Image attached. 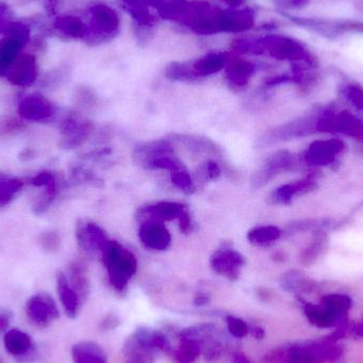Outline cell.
Here are the masks:
<instances>
[{
    "instance_id": "obj_33",
    "label": "cell",
    "mask_w": 363,
    "mask_h": 363,
    "mask_svg": "<svg viewBox=\"0 0 363 363\" xmlns=\"http://www.w3.org/2000/svg\"><path fill=\"white\" fill-rule=\"evenodd\" d=\"M343 99L357 110L363 111V89L355 84H345L341 87Z\"/></svg>"
},
{
    "instance_id": "obj_11",
    "label": "cell",
    "mask_w": 363,
    "mask_h": 363,
    "mask_svg": "<svg viewBox=\"0 0 363 363\" xmlns=\"http://www.w3.org/2000/svg\"><path fill=\"white\" fill-rule=\"evenodd\" d=\"M27 183L31 184L34 187L44 188L42 196H38L32 205L36 215H43L48 211L59 194L61 186L59 177L52 172H40L32 178L28 179Z\"/></svg>"
},
{
    "instance_id": "obj_36",
    "label": "cell",
    "mask_w": 363,
    "mask_h": 363,
    "mask_svg": "<svg viewBox=\"0 0 363 363\" xmlns=\"http://www.w3.org/2000/svg\"><path fill=\"white\" fill-rule=\"evenodd\" d=\"M74 99H76L77 106L81 108H89L95 104L96 96L89 87L81 86L77 89Z\"/></svg>"
},
{
    "instance_id": "obj_4",
    "label": "cell",
    "mask_w": 363,
    "mask_h": 363,
    "mask_svg": "<svg viewBox=\"0 0 363 363\" xmlns=\"http://www.w3.org/2000/svg\"><path fill=\"white\" fill-rule=\"evenodd\" d=\"M94 131L91 121L85 119L78 112H70L60 123L61 146L65 149H74L82 146Z\"/></svg>"
},
{
    "instance_id": "obj_14",
    "label": "cell",
    "mask_w": 363,
    "mask_h": 363,
    "mask_svg": "<svg viewBox=\"0 0 363 363\" xmlns=\"http://www.w3.org/2000/svg\"><path fill=\"white\" fill-rule=\"evenodd\" d=\"M317 188L318 183L315 179L313 177H308V178L301 179V180L285 184V185L277 188L270 194L269 200L273 204L288 205L294 201L296 196L311 194V192L315 191Z\"/></svg>"
},
{
    "instance_id": "obj_28",
    "label": "cell",
    "mask_w": 363,
    "mask_h": 363,
    "mask_svg": "<svg viewBox=\"0 0 363 363\" xmlns=\"http://www.w3.org/2000/svg\"><path fill=\"white\" fill-rule=\"evenodd\" d=\"M177 142L181 143L184 147L196 153V155H218L219 148H217L215 144L209 140H202V138H194V136L174 135Z\"/></svg>"
},
{
    "instance_id": "obj_16",
    "label": "cell",
    "mask_w": 363,
    "mask_h": 363,
    "mask_svg": "<svg viewBox=\"0 0 363 363\" xmlns=\"http://www.w3.org/2000/svg\"><path fill=\"white\" fill-rule=\"evenodd\" d=\"M254 23L255 15L251 9H228L222 15V33H241L251 29Z\"/></svg>"
},
{
    "instance_id": "obj_37",
    "label": "cell",
    "mask_w": 363,
    "mask_h": 363,
    "mask_svg": "<svg viewBox=\"0 0 363 363\" xmlns=\"http://www.w3.org/2000/svg\"><path fill=\"white\" fill-rule=\"evenodd\" d=\"M13 21V12L6 0H0V33L4 34L9 23Z\"/></svg>"
},
{
    "instance_id": "obj_7",
    "label": "cell",
    "mask_w": 363,
    "mask_h": 363,
    "mask_svg": "<svg viewBox=\"0 0 363 363\" xmlns=\"http://www.w3.org/2000/svg\"><path fill=\"white\" fill-rule=\"evenodd\" d=\"M345 148V143L338 138L317 140L305 151L301 161L304 165L313 168L332 165Z\"/></svg>"
},
{
    "instance_id": "obj_26",
    "label": "cell",
    "mask_w": 363,
    "mask_h": 363,
    "mask_svg": "<svg viewBox=\"0 0 363 363\" xmlns=\"http://www.w3.org/2000/svg\"><path fill=\"white\" fill-rule=\"evenodd\" d=\"M27 182L10 177L0 170V207L6 206L15 200Z\"/></svg>"
},
{
    "instance_id": "obj_1",
    "label": "cell",
    "mask_w": 363,
    "mask_h": 363,
    "mask_svg": "<svg viewBox=\"0 0 363 363\" xmlns=\"http://www.w3.org/2000/svg\"><path fill=\"white\" fill-rule=\"evenodd\" d=\"M323 108H315L308 114L303 115L285 125H279L264 133L258 140L259 146H270L277 143L287 142L294 138H305L319 132L320 118Z\"/></svg>"
},
{
    "instance_id": "obj_38",
    "label": "cell",
    "mask_w": 363,
    "mask_h": 363,
    "mask_svg": "<svg viewBox=\"0 0 363 363\" xmlns=\"http://www.w3.org/2000/svg\"><path fill=\"white\" fill-rule=\"evenodd\" d=\"M72 176L76 179L77 181L85 182V183H91L94 184V185L97 186L98 183H99V179L95 176V174H91L89 170L83 169V168H76V169L72 172Z\"/></svg>"
},
{
    "instance_id": "obj_19",
    "label": "cell",
    "mask_w": 363,
    "mask_h": 363,
    "mask_svg": "<svg viewBox=\"0 0 363 363\" xmlns=\"http://www.w3.org/2000/svg\"><path fill=\"white\" fill-rule=\"evenodd\" d=\"M174 155V147L172 140H159L140 145L134 151V161L138 165L147 166L164 155Z\"/></svg>"
},
{
    "instance_id": "obj_13",
    "label": "cell",
    "mask_w": 363,
    "mask_h": 363,
    "mask_svg": "<svg viewBox=\"0 0 363 363\" xmlns=\"http://www.w3.org/2000/svg\"><path fill=\"white\" fill-rule=\"evenodd\" d=\"M138 235L145 247L155 251H165L172 243V235L163 222H142Z\"/></svg>"
},
{
    "instance_id": "obj_46",
    "label": "cell",
    "mask_w": 363,
    "mask_h": 363,
    "mask_svg": "<svg viewBox=\"0 0 363 363\" xmlns=\"http://www.w3.org/2000/svg\"><path fill=\"white\" fill-rule=\"evenodd\" d=\"M356 211H363V201L362 203H360L359 205H358L357 207L355 208Z\"/></svg>"
},
{
    "instance_id": "obj_5",
    "label": "cell",
    "mask_w": 363,
    "mask_h": 363,
    "mask_svg": "<svg viewBox=\"0 0 363 363\" xmlns=\"http://www.w3.org/2000/svg\"><path fill=\"white\" fill-rule=\"evenodd\" d=\"M18 116L30 123H48L57 115V106L40 93L28 94L19 99Z\"/></svg>"
},
{
    "instance_id": "obj_2",
    "label": "cell",
    "mask_w": 363,
    "mask_h": 363,
    "mask_svg": "<svg viewBox=\"0 0 363 363\" xmlns=\"http://www.w3.org/2000/svg\"><path fill=\"white\" fill-rule=\"evenodd\" d=\"M91 29H89L86 40L97 44L108 42L114 38L121 31V16L116 10L106 4H96L89 8Z\"/></svg>"
},
{
    "instance_id": "obj_42",
    "label": "cell",
    "mask_w": 363,
    "mask_h": 363,
    "mask_svg": "<svg viewBox=\"0 0 363 363\" xmlns=\"http://www.w3.org/2000/svg\"><path fill=\"white\" fill-rule=\"evenodd\" d=\"M11 318H12V315H11L9 311L0 309V334L8 330L9 325H10Z\"/></svg>"
},
{
    "instance_id": "obj_39",
    "label": "cell",
    "mask_w": 363,
    "mask_h": 363,
    "mask_svg": "<svg viewBox=\"0 0 363 363\" xmlns=\"http://www.w3.org/2000/svg\"><path fill=\"white\" fill-rule=\"evenodd\" d=\"M203 174L208 180H216L221 174V169H220V166L216 162L209 161L203 167Z\"/></svg>"
},
{
    "instance_id": "obj_40",
    "label": "cell",
    "mask_w": 363,
    "mask_h": 363,
    "mask_svg": "<svg viewBox=\"0 0 363 363\" xmlns=\"http://www.w3.org/2000/svg\"><path fill=\"white\" fill-rule=\"evenodd\" d=\"M63 78L64 72H62V70L49 72V74H46V77H45L44 81H43V85L46 87L53 86V85H57V83L61 82Z\"/></svg>"
},
{
    "instance_id": "obj_8",
    "label": "cell",
    "mask_w": 363,
    "mask_h": 363,
    "mask_svg": "<svg viewBox=\"0 0 363 363\" xmlns=\"http://www.w3.org/2000/svg\"><path fill=\"white\" fill-rule=\"evenodd\" d=\"M294 155L286 150L273 153L262 168L252 178V187L260 188L285 172L296 167Z\"/></svg>"
},
{
    "instance_id": "obj_25",
    "label": "cell",
    "mask_w": 363,
    "mask_h": 363,
    "mask_svg": "<svg viewBox=\"0 0 363 363\" xmlns=\"http://www.w3.org/2000/svg\"><path fill=\"white\" fill-rule=\"evenodd\" d=\"M337 225H338L337 222L334 219H330V218L300 220V221H294L290 223L286 228L284 234L296 235L298 233L309 232V230H313V233L325 232V230L335 228Z\"/></svg>"
},
{
    "instance_id": "obj_45",
    "label": "cell",
    "mask_w": 363,
    "mask_h": 363,
    "mask_svg": "<svg viewBox=\"0 0 363 363\" xmlns=\"http://www.w3.org/2000/svg\"><path fill=\"white\" fill-rule=\"evenodd\" d=\"M23 155H25L23 160L31 159V157H33V151L27 149V150L23 151Z\"/></svg>"
},
{
    "instance_id": "obj_21",
    "label": "cell",
    "mask_w": 363,
    "mask_h": 363,
    "mask_svg": "<svg viewBox=\"0 0 363 363\" xmlns=\"http://www.w3.org/2000/svg\"><path fill=\"white\" fill-rule=\"evenodd\" d=\"M26 45L27 43L21 38L4 34V38L0 40V77L6 76Z\"/></svg>"
},
{
    "instance_id": "obj_3",
    "label": "cell",
    "mask_w": 363,
    "mask_h": 363,
    "mask_svg": "<svg viewBox=\"0 0 363 363\" xmlns=\"http://www.w3.org/2000/svg\"><path fill=\"white\" fill-rule=\"evenodd\" d=\"M101 254L115 283L123 284L138 268L134 254L117 241H108Z\"/></svg>"
},
{
    "instance_id": "obj_9",
    "label": "cell",
    "mask_w": 363,
    "mask_h": 363,
    "mask_svg": "<svg viewBox=\"0 0 363 363\" xmlns=\"http://www.w3.org/2000/svg\"><path fill=\"white\" fill-rule=\"evenodd\" d=\"M4 345L6 353L18 362L29 363L38 357V349L29 334L18 328H12L6 332Z\"/></svg>"
},
{
    "instance_id": "obj_12",
    "label": "cell",
    "mask_w": 363,
    "mask_h": 363,
    "mask_svg": "<svg viewBox=\"0 0 363 363\" xmlns=\"http://www.w3.org/2000/svg\"><path fill=\"white\" fill-rule=\"evenodd\" d=\"M6 77V80L14 86H31L38 78V65L35 55L32 53L19 55Z\"/></svg>"
},
{
    "instance_id": "obj_17",
    "label": "cell",
    "mask_w": 363,
    "mask_h": 363,
    "mask_svg": "<svg viewBox=\"0 0 363 363\" xmlns=\"http://www.w3.org/2000/svg\"><path fill=\"white\" fill-rule=\"evenodd\" d=\"M228 61L230 57L228 53L223 51H213L190 62V66L196 79H201L221 72L226 67Z\"/></svg>"
},
{
    "instance_id": "obj_24",
    "label": "cell",
    "mask_w": 363,
    "mask_h": 363,
    "mask_svg": "<svg viewBox=\"0 0 363 363\" xmlns=\"http://www.w3.org/2000/svg\"><path fill=\"white\" fill-rule=\"evenodd\" d=\"M57 289L60 300H61L66 313L70 315V317L76 315L79 306L78 294L72 289L69 281H68L67 277L64 273L60 272L57 274Z\"/></svg>"
},
{
    "instance_id": "obj_44",
    "label": "cell",
    "mask_w": 363,
    "mask_h": 363,
    "mask_svg": "<svg viewBox=\"0 0 363 363\" xmlns=\"http://www.w3.org/2000/svg\"><path fill=\"white\" fill-rule=\"evenodd\" d=\"M287 4H291V6H301L305 0H285Z\"/></svg>"
},
{
    "instance_id": "obj_10",
    "label": "cell",
    "mask_w": 363,
    "mask_h": 363,
    "mask_svg": "<svg viewBox=\"0 0 363 363\" xmlns=\"http://www.w3.org/2000/svg\"><path fill=\"white\" fill-rule=\"evenodd\" d=\"M76 238L79 249L86 254L101 253L108 245V235L95 222L80 219L77 223Z\"/></svg>"
},
{
    "instance_id": "obj_6",
    "label": "cell",
    "mask_w": 363,
    "mask_h": 363,
    "mask_svg": "<svg viewBox=\"0 0 363 363\" xmlns=\"http://www.w3.org/2000/svg\"><path fill=\"white\" fill-rule=\"evenodd\" d=\"M25 311L30 323L40 330L48 328L59 318L57 304L46 292L32 296L26 303Z\"/></svg>"
},
{
    "instance_id": "obj_43",
    "label": "cell",
    "mask_w": 363,
    "mask_h": 363,
    "mask_svg": "<svg viewBox=\"0 0 363 363\" xmlns=\"http://www.w3.org/2000/svg\"><path fill=\"white\" fill-rule=\"evenodd\" d=\"M228 6H230V8H239L245 0H223Z\"/></svg>"
},
{
    "instance_id": "obj_20",
    "label": "cell",
    "mask_w": 363,
    "mask_h": 363,
    "mask_svg": "<svg viewBox=\"0 0 363 363\" xmlns=\"http://www.w3.org/2000/svg\"><path fill=\"white\" fill-rule=\"evenodd\" d=\"M128 12L138 21V25L149 27L157 21V16L151 13V9H155L160 16V11L164 0H121Z\"/></svg>"
},
{
    "instance_id": "obj_18",
    "label": "cell",
    "mask_w": 363,
    "mask_h": 363,
    "mask_svg": "<svg viewBox=\"0 0 363 363\" xmlns=\"http://www.w3.org/2000/svg\"><path fill=\"white\" fill-rule=\"evenodd\" d=\"M211 264L216 272L235 277L245 264V258L232 247H224L213 253Z\"/></svg>"
},
{
    "instance_id": "obj_23",
    "label": "cell",
    "mask_w": 363,
    "mask_h": 363,
    "mask_svg": "<svg viewBox=\"0 0 363 363\" xmlns=\"http://www.w3.org/2000/svg\"><path fill=\"white\" fill-rule=\"evenodd\" d=\"M55 29L63 35L76 40H86L89 27L80 17L74 15H63L55 21Z\"/></svg>"
},
{
    "instance_id": "obj_22",
    "label": "cell",
    "mask_w": 363,
    "mask_h": 363,
    "mask_svg": "<svg viewBox=\"0 0 363 363\" xmlns=\"http://www.w3.org/2000/svg\"><path fill=\"white\" fill-rule=\"evenodd\" d=\"M226 78L232 86L243 89L249 84L250 80L256 72L255 65L245 59H233L228 61L225 67Z\"/></svg>"
},
{
    "instance_id": "obj_31",
    "label": "cell",
    "mask_w": 363,
    "mask_h": 363,
    "mask_svg": "<svg viewBox=\"0 0 363 363\" xmlns=\"http://www.w3.org/2000/svg\"><path fill=\"white\" fill-rule=\"evenodd\" d=\"M69 281L70 286L72 289L76 291L77 294H86L89 283H87L86 275H85V270L82 264L79 262H72L69 266Z\"/></svg>"
},
{
    "instance_id": "obj_41",
    "label": "cell",
    "mask_w": 363,
    "mask_h": 363,
    "mask_svg": "<svg viewBox=\"0 0 363 363\" xmlns=\"http://www.w3.org/2000/svg\"><path fill=\"white\" fill-rule=\"evenodd\" d=\"M179 221H180L181 232H183L184 234H188L191 230V221H190V216L187 211L182 213L181 217L179 218Z\"/></svg>"
},
{
    "instance_id": "obj_34",
    "label": "cell",
    "mask_w": 363,
    "mask_h": 363,
    "mask_svg": "<svg viewBox=\"0 0 363 363\" xmlns=\"http://www.w3.org/2000/svg\"><path fill=\"white\" fill-rule=\"evenodd\" d=\"M172 181L177 188L186 192V194L194 191V181H192L191 177H190L189 172H187L186 168L172 172Z\"/></svg>"
},
{
    "instance_id": "obj_35",
    "label": "cell",
    "mask_w": 363,
    "mask_h": 363,
    "mask_svg": "<svg viewBox=\"0 0 363 363\" xmlns=\"http://www.w3.org/2000/svg\"><path fill=\"white\" fill-rule=\"evenodd\" d=\"M38 242H40L43 251L47 252V253H53L61 247V237L57 232L49 230V232H45L40 235Z\"/></svg>"
},
{
    "instance_id": "obj_32",
    "label": "cell",
    "mask_w": 363,
    "mask_h": 363,
    "mask_svg": "<svg viewBox=\"0 0 363 363\" xmlns=\"http://www.w3.org/2000/svg\"><path fill=\"white\" fill-rule=\"evenodd\" d=\"M26 123L21 117H4L0 119V138H9L25 131Z\"/></svg>"
},
{
    "instance_id": "obj_27",
    "label": "cell",
    "mask_w": 363,
    "mask_h": 363,
    "mask_svg": "<svg viewBox=\"0 0 363 363\" xmlns=\"http://www.w3.org/2000/svg\"><path fill=\"white\" fill-rule=\"evenodd\" d=\"M281 230L274 225H260L247 232V240L255 247H268L281 238Z\"/></svg>"
},
{
    "instance_id": "obj_29",
    "label": "cell",
    "mask_w": 363,
    "mask_h": 363,
    "mask_svg": "<svg viewBox=\"0 0 363 363\" xmlns=\"http://www.w3.org/2000/svg\"><path fill=\"white\" fill-rule=\"evenodd\" d=\"M328 247V236L325 232L315 233V238L305 249L301 252V259L303 262H313L319 257Z\"/></svg>"
},
{
    "instance_id": "obj_30",
    "label": "cell",
    "mask_w": 363,
    "mask_h": 363,
    "mask_svg": "<svg viewBox=\"0 0 363 363\" xmlns=\"http://www.w3.org/2000/svg\"><path fill=\"white\" fill-rule=\"evenodd\" d=\"M166 77L172 81L196 80L190 62H172L166 68Z\"/></svg>"
},
{
    "instance_id": "obj_15",
    "label": "cell",
    "mask_w": 363,
    "mask_h": 363,
    "mask_svg": "<svg viewBox=\"0 0 363 363\" xmlns=\"http://www.w3.org/2000/svg\"><path fill=\"white\" fill-rule=\"evenodd\" d=\"M185 206L177 202H159L157 204L143 207L138 211V218L144 221H172L179 219L185 211Z\"/></svg>"
}]
</instances>
